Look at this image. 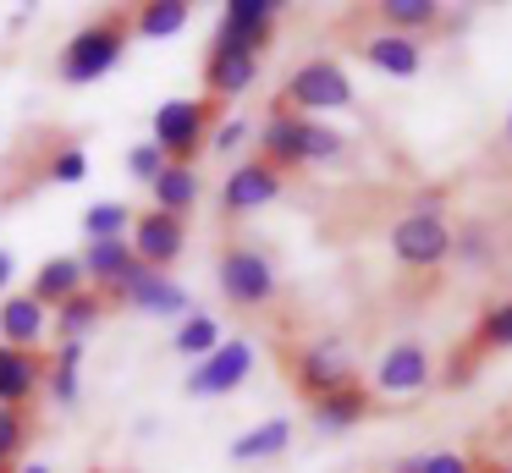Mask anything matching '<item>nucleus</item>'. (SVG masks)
<instances>
[{"instance_id": "obj_17", "label": "nucleus", "mask_w": 512, "mask_h": 473, "mask_svg": "<svg viewBox=\"0 0 512 473\" xmlns=\"http://www.w3.org/2000/svg\"><path fill=\"white\" fill-rule=\"evenodd\" d=\"M369 413H375V396H369L358 380L342 385V391H331V396H320V402L309 407V418H314V429H320V435H342V429L364 424Z\"/></svg>"}, {"instance_id": "obj_16", "label": "nucleus", "mask_w": 512, "mask_h": 473, "mask_svg": "<svg viewBox=\"0 0 512 473\" xmlns=\"http://www.w3.org/2000/svg\"><path fill=\"white\" fill-rule=\"evenodd\" d=\"M39 391H45V358L23 347H0V407L28 413Z\"/></svg>"}, {"instance_id": "obj_5", "label": "nucleus", "mask_w": 512, "mask_h": 473, "mask_svg": "<svg viewBox=\"0 0 512 473\" xmlns=\"http://www.w3.org/2000/svg\"><path fill=\"white\" fill-rule=\"evenodd\" d=\"M391 253L408 270H435V264L452 259V226H446L441 209H413L391 226Z\"/></svg>"}, {"instance_id": "obj_4", "label": "nucleus", "mask_w": 512, "mask_h": 473, "mask_svg": "<svg viewBox=\"0 0 512 473\" xmlns=\"http://www.w3.org/2000/svg\"><path fill=\"white\" fill-rule=\"evenodd\" d=\"M215 281H221V297L232 308H265L276 297V264L259 248H248V242H226L221 264H215Z\"/></svg>"}, {"instance_id": "obj_7", "label": "nucleus", "mask_w": 512, "mask_h": 473, "mask_svg": "<svg viewBox=\"0 0 512 473\" xmlns=\"http://www.w3.org/2000/svg\"><path fill=\"white\" fill-rule=\"evenodd\" d=\"M248 374H254V341L237 336V341H221L210 358L193 363L188 380H182V391L188 396H232Z\"/></svg>"}, {"instance_id": "obj_31", "label": "nucleus", "mask_w": 512, "mask_h": 473, "mask_svg": "<svg viewBox=\"0 0 512 473\" xmlns=\"http://www.w3.org/2000/svg\"><path fill=\"white\" fill-rule=\"evenodd\" d=\"M166 165H171V160H166V154H160V149H155V143H149V138L127 149V176H133L138 187H149V182H155L160 171H166Z\"/></svg>"}, {"instance_id": "obj_1", "label": "nucleus", "mask_w": 512, "mask_h": 473, "mask_svg": "<svg viewBox=\"0 0 512 473\" xmlns=\"http://www.w3.org/2000/svg\"><path fill=\"white\" fill-rule=\"evenodd\" d=\"M127 39H133V11H105V17H89L67 44H61V83L83 88V83H100L105 72H116L127 55Z\"/></svg>"}, {"instance_id": "obj_30", "label": "nucleus", "mask_w": 512, "mask_h": 473, "mask_svg": "<svg viewBox=\"0 0 512 473\" xmlns=\"http://www.w3.org/2000/svg\"><path fill=\"white\" fill-rule=\"evenodd\" d=\"M391 473H474V462H468V457H457V451H424V457L397 462Z\"/></svg>"}, {"instance_id": "obj_22", "label": "nucleus", "mask_w": 512, "mask_h": 473, "mask_svg": "<svg viewBox=\"0 0 512 473\" xmlns=\"http://www.w3.org/2000/svg\"><path fill=\"white\" fill-rule=\"evenodd\" d=\"M100 319H105V297L94 292V286H83L78 297H67L61 308H50V330H56V341H83Z\"/></svg>"}, {"instance_id": "obj_39", "label": "nucleus", "mask_w": 512, "mask_h": 473, "mask_svg": "<svg viewBox=\"0 0 512 473\" xmlns=\"http://www.w3.org/2000/svg\"><path fill=\"white\" fill-rule=\"evenodd\" d=\"M0 473H12V468H6V462H0Z\"/></svg>"}, {"instance_id": "obj_12", "label": "nucleus", "mask_w": 512, "mask_h": 473, "mask_svg": "<svg viewBox=\"0 0 512 473\" xmlns=\"http://www.w3.org/2000/svg\"><path fill=\"white\" fill-rule=\"evenodd\" d=\"M430 374H435L430 347H424V341H397V347H386L375 363V391L380 396H413V391L430 385Z\"/></svg>"}, {"instance_id": "obj_29", "label": "nucleus", "mask_w": 512, "mask_h": 473, "mask_svg": "<svg viewBox=\"0 0 512 473\" xmlns=\"http://www.w3.org/2000/svg\"><path fill=\"white\" fill-rule=\"evenodd\" d=\"M83 176H89V154H83L78 143H61V149L50 154V182H56V187H78Z\"/></svg>"}, {"instance_id": "obj_20", "label": "nucleus", "mask_w": 512, "mask_h": 473, "mask_svg": "<svg viewBox=\"0 0 512 473\" xmlns=\"http://www.w3.org/2000/svg\"><path fill=\"white\" fill-rule=\"evenodd\" d=\"M83 286H89V281H83L78 253H50V259L34 270V286H28V297H34V303H45V308H61L67 297H78Z\"/></svg>"}, {"instance_id": "obj_32", "label": "nucleus", "mask_w": 512, "mask_h": 473, "mask_svg": "<svg viewBox=\"0 0 512 473\" xmlns=\"http://www.w3.org/2000/svg\"><path fill=\"white\" fill-rule=\"evenodd\" d=\"M17 451H28V413H12V407H0V462L12 468Z\"/></svg>"}, {"instance_id": "obj_27", "label": "nucleus", "mask_w": 512, "mask_h": 473, "mask_svg": "<svg viewBox=\"0 0 512 473\" xmlns=\"http://www.w3.org/2000/svg\"><path fill=\"white\" fill-rule=\"evenodd\" d=\"M78 226H83V237H89V242H111V237H127V231H133V209L116 204V198H100V204L83 209Z\"/></svg>"}, {"instance_id": "obj_26", "label": "nucleus", "mask_w": 512, "mask_h": 473, "mask_svg": "<svg viewBox=\"0 0 512 473\" xmlns=\"http://www.w3.org/2000/svg\"><path fill=\"white\" fill-rule=\"evenodd\" d=\"M193 17L188 0H149V6L133 11V33L138 39H171V33H182Z\"/></svg>"}, {"instance_id": "obj_23", "label": "nucleus", "mask_w": 512, "mask_h": 473, "mask_svg": "<svg viewBox=\"0 0 512 473\" xmlns=\"http://www.w3.org/2000/svg\"><path fill=\"white\" fill-rule=\"evenodd\" d=\"M292 446V418H265L232 440V462H270Z\"/></svg>"}, {"instance_id": "obj_33", "label": "nucleus", "mask_w": 512, "mask_h": 473, "mask_svg": "<svg viewBox=\"0 0 512 473\" xmlns=\"http://www.w3.org/2000/svg\"><path fill=\"white\" fill-rule=\"evenodd\" d=\"M347 138L336 127H320V121L309 116V165H325V160H342Z\"/></svg>"}, {"instance_id": "obj_37", "label": "nucleus", "mask_w": 512, "mask_h": 473, "mask_svg": "<svg viewBox=\"0 0 512 473\" xmlns=\"http://www.w3.org/2000/svg\"><path fill=\"white\" fill-rule=\"evenodd\" d=\"M23 473H50V468H45V462H28V468H23Z\"/></svg>"}, {"instance_id": "obj_38", "label": "nucleus", "mask_w": 512, "mask_h": 473, "mask_svg": "<svg viewBox=\"0 0 512 473\" xmlns=\"http://www.w3.org/2000/svg\"><path fill=\"white\" fill-rule=\"evenodd\" d=\"M507 143H512V116H507Z\"/></svg>"}, {"instance_id": "obj_25", "label": "nucleus", "mask_w": 512, "mask_h": 473, "mask_svg": "<svg viewBox=\"0 0 512 473\" xmlns=\"http://www.w3.org/2000/svg\"><path fill=\"white\" fill-rule=\"evenodd\" d=\"M221 319H210V314H199V308H188V314L177 319V330H171V347L182 352V358H210L215 347H221Z\"/></svg>"}, {"instance_id": "obj_13", "label": "nucleus", "mask_w": 512, "mask_h": 473, "mask_svg": "<svg viewBox=\"0 0 512 473\" xmlns=\"http://www.w3.org/2000/svg\"><path fill=\"white\" fill-rule=\"evenodd\" d=\"M281 187H287V176L270 171V165L254 154V160L232 165V176H226V187H221V209L226 215H254V209L276 204Z\"/></svg>"}, {"instance_id": "obj_10", "label": "nucleus", "mask_w": 512, "mask_h": 473, "mask_svg": "<svg viewBox=\"0 0 512 473\" xmlns=\"http://www.w3.org/2000/svg\"><path fill=\"white\" fill-rule=\"evenodd\" d=\"M259 77V55L243 50V44H226L215 39L210 55H204V94H210V105H221V99H243L248 88H254Z\"/></svg>"}, {"instance_id": "obj_18", "label": "nucleus", "mask_w": 512, "mask_h": 473, "mask_svg": "<svg viewBox=\"0 0 512 473\" xmlns=\"http://www.w3.org/2000/svg\"><path fill=\"white\" fill-rule=\"evenodd\" d=\"M358 55H364L375 72H386V77H419L424 72V50H419V39H402V33H369L364 44H358Z\"/></svg>"}, {"instance_id": "obj_8", "label": "nucleus", "mask_w": 512, "mask_h": 473, "mask_svg": "<svg viewBox=\"0 0 512 473\" xmlns=\"http://www.w3.org/2000/svg\"><path fill=\"white\" fill-rule=\"evenodd\" d=\"M259 160L281 176L309 165V116H298L287 105H270L265 127H259Z\"/></svg>"}, {"instance_id": "obj_28", "label": "nucleus", "mask_w": 512, "mask_h": 473, "mask_svg": "<svg viewBox=\"0 0 512 473\" xmlns=\"http://www.w3.org/2000/svg\"><path fill=\"white\" fill-rule=\"evenodd\" d=\"M512 347V303H496L479 314L474 336H468V352H507Z\"/></svg>"}, {"instance_id": "obj_34", "label": "nucleus", "mask_w": 512, "mask_h": 473, "mask_svg": "<svg viewBox=\"0 0 512 473\" xmlns=\"http://www.w3.org/2000/svg\"><path fill=\"white\" fill-rule=\"evenodd\" d=\"M237 143H248V121H243V116H226V121H215V127H210V143H204V149L232 154Z\"/></svg>"}, {"instance_id": "obj_3", "label": "nucleus", "mask_w": 512, "mask_h": 473, "mask_svg": "<svg viewBox=\"0 0 512 473\" xmlns=\"http://www.w3.org/2000/svg\"><path fill=\"white\" fill-rule=\"evenodd\" d=\"M276 105L298 110V116H314V110H347V105H353V77L342 72V61L314 55V61H303L298 72L281 83Z\"/></svg>"}, {"instance_id": "obj_6", "label": "nucleus", "mask_w": 512, "mask_h": 473, "mask_svg": "<svg viewBox=\"0 0 512 473\" xmlns=\"http://www.w3.org/2000/svg\"><path fill=\"white\" fill-rule=\"evenodd\" d=\"M127 248H133V259L144 264V270L166 275L171 264L182 259V248H188V220H182V215H160V209H144V215H133Z\"/></svg>"}, {"instance_id": "obj_21", "label": "nucleus", "mask_w": 512, "mask_h": 473, "mask_svg": "<svg viewBox=\"0 0 512 473\" xmlns=\"http://www.w3.org/2000/svg\"><path fill=\"white\" fill-rule=\"evenodd\" d=\"M45 391L56 407H72L83 396V341H56L45 358Z\"/></svg>"}, {"instance_id": "obj_35", "label": "nucleus", "mask_w": 512, "mask_h": 473, "mask_svg": "<svg viewBox=\"0 0 512 473\" xmlns=\"http://www.w3.org/2000/svg\"><path fill=\"white\" fill-rule=\"evenodd\" d=\"M12 281H17V253H12V248H0V297L12 292Z\"/></svg>"}, {"instance_id": "obj_15", "label": "nucleus", "mask_w": 512, "mask_h": 473, "mask_svg": "<svg viewBox=\"0 0 512 473\" xmlns=\"http://www.w3.org/2000/svg\"><path fill=\"white\" fill-rule=\"evenodd\" d=\"M50 336V308L34 303L28 292H6L0 297V347H23L39 352V341Z\"/></svg>"}, {"instance_id": "obj_24", "label": "nucleus", "mask_w": 512, "mask_h": 473, "mask_svg": "<svg viewBox=\"0 0 512 473\" xmlns=\"http://www.w3.org/2000/svg\"><path fill=\"white\" fill-rule=\"evenodd\" d=\"M375 11V22L386 33H402V39H413V33H430L435 22H441V6L435 0H380V6H369Z\"/></svg>"}, {"instance_id": "obj_11", "label": "nucleus", "mask_w": 512, "mask_h": 473, "mask_svg": "<svg viewBox=\"0 0 512 473\" xmlns=\"http://www.w3.org/2000/svg\"><path fill=\"white\" fill-rule=\"evenodd\" d=\"M276 22H281V0H226L215 39L243 44V50L265 55V44L276 39Z\"/></svg>"}, {"instance_id": "obj_36", "label": "nucleus", "mask_w": 512, "mask_h": 473, "mask_svg": "<svg viewBox=\"0 0 512 473\" xmlns=\"http://www.w3.org/2000/svg\"><path fill=\"white\" fill-rule=\"evenodd\" d=\"M474 473H512V462H479Z\"/></svg>"}, {"instance_id": "obj_19", "label": "nucleus", "mask_w": 512, "mask_h": 473, "mask_svg": "<svg viewBox=\"0 0 512 473\" xmlns=\"http://www.w3.org/2000/svg\"><path fill=\"white\" fill-rule=\"evenodd\" d=\"M204 182H199V165H177L171 160L166 171L149 182V209H160V215H193V204H199Z\"/></svg>"}, {"instance_id": "obj_2", "label": "nucleus", "mask_w": 512, "mask_h": 473, "mask_svg": "<svg viewBox=\"0 0 512 473\" xmlns=\"http://www.w3.org/2000/svg\"><path fill=\"white\" fill-rule=\"evenodd\" d=\"M215 127V105L210 99H160L149 116V143L177 165H199L204 143Z\"/></svg>"}, {"instance_id": "obj_14", "label": "nucleus", "mask_w": 512, "mask_h": 473, "mask_svg": "<svg viewBox=\"0 0 512 473\" xmlns=\"http://www.w3.org/2000/svg\"><path fill=\"white\" fill-rule=\"evenodd\" d=\"M111 303H127V308H138V314H149V319H182L188 314V292H182L171 275L144 270V264L127 275V286L111 297Z\"/></svg>"}, {"instance_id": "obj_9", "label": "nucleus", "mask_w": 512, "mask_h": 473, "mask_svg": "<svg viewBox=\"0 0 512 473\" xmlns=\"http://www.w3.org/2000/svg\"><path fill=\"white\" fill-rule=\"evenodd\" d=\"M353 358H347L342 347H331V341H314V347L292 352V385H298L309 402H320V396L342 391V385H353Z\"/></svg>"}]
</instances>
